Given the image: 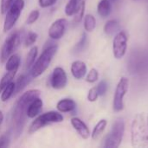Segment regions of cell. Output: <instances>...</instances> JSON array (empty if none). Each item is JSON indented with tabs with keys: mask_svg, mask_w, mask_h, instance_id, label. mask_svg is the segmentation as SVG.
Here are the masks:
<instances>
[{
	"mask_svg": "<svg viewBox=\"0 0 148 148\" xmlns=\"http://www.w3.org/2000/svg\"><path fill=\"white\" fill-rule=\"evenodd\" d=\"M20 43V34L18 31L12 32L4 41L1 50V62H4L17 49Z\"/></svg>",
	"mask_w": 148,
	"mask_h": 148,
	"instance_id": "obj_8",
	"label": "cell"
},
{
	"mask_svg": "<svg viewBox=\"0 0 148 148\" xmlns=\"http://www.w3.org/2000/svg\"><path fill=\"white\" fill-rule=\"evenodd\" d=\"M68 76L65 70L61 67H56L54 69L51 77L50 85L54 89H62L67 86Z\"/></svg>",
	"mask_w": 148,
	"mask_h": 148,
	"instance_id": "obj_10",
	"label": "cell"
},
{
	"mask_svg": "<svg viewBox=\"0 0 148 148\" xmlns=\"http://www.w3.org/2000/svg\"><path fill=\"white\" fill-rule=\"evenodd\" d=\"M18 69H14L11 71H7V73L2 77L1 81H0V94L3 91V89L11 82H13V79L16 76V74L17 72Z\"/></svg>",
	"mask_w": 148,
	"mask_h": 148,
	"instance_id": "obj_22",
	"label": "cell"
},
{
	"mask_svg": "<svg viewBox=\"0 0 148 148\" xmlns=\"http://www.w3.org/2000/svg\"><path fill=\"white\" fill-rule=\"evenodd\" d=\"M68 24V20L65 18H59L56 20L49 29V36L52 40L61 39L67 30Z\"/></svg>",
	"mask_w": 148,
	"mask_h": 148,
	"instance_id": "obj_11",
	"label": "cell"
},
{
	"mask_svg": "<svg viewBox=\"0 0 148 148\" xmlns=\"http://www.w3.org/2000/svg\"><path fill=\"white\" fill-rule=\"evenodd\" d=\"M10 135L3 134L0 136V147H7L10 146Z\"/></svg>",
	"mask_w": 148,
	"mask_h": 148,
	"instance_id": "obj_33",
	"label": "cell"
},
{
	"mask_svg": "<svg viewBox=\"0 0 148 148\" xmlns=\"http://www.w3.org/2000/svg\"><path fill=\"white\" fill-rule=\"evenodd\" d=\"M57 0H38L39 6L42 8H48L54 5Z\"/></svg>",
	"mask_w": 148,
	"mask_h": 148,
	"instance_id": "obj_34",
	"label": "cell"
},
{
	"mask_svg": "<svg viewBox=\"0 0 148 148\" xmlns=\"http://www.w3.org/2000/svg\"><path fill=\"white\" fill-rule=\"evenodd\" d=\"M63 121V116L60 112L56 111H49L36 116L35 121L31 123L29 132V134H33L39 129L42 128L43 127L47 126L50 123H59Z\"/></svg>",
	"mask_w": 148,
	"mask_h": 148,
	"instance_id": "obj_4",
	"label": "cell"
},
{
	"mask_svg": "<svg viewBox=\"0 0 148 148\" xmlns=\"http://www.w3.org/2000/svg\"><path fill=\"white\" fill-rule=\"evenodd\" d=\"M96 88H97L99 96H103L107 93V90H108V83H107V82L104 81V80L101 81L98 83V85L96 86Z\"/></svg>",
	"mask_w": 148,
	"mask_h": 148,
	"instance_id": "obj_30",
	"label": "cell"
},
{
	"mask_svg": "<svg viewBox=\"0 0 148 148\" xmlns=\"http://www.w3.org/2000/svg\"><path fill=\"white\" fill-rule=\"evenodd\" d=\"M134 1H138V0H134Z\"/></svg>",
	"mask_w": 148,
	"mask_h": 148,
	"instance_id": "obj_38",
	"label": "cell"
},
{
	"mask_svg": "<svg viewBox=\"0 0 148 148\" xmlns=\"http://www.w3.org/2000/svg\"><path fill=\"white\" fill-rule=\"evenodd\" d=\"M107 125H108V121L105 120V119H102L101 121H98V123L95 125V127H94L93 129V132L91 134V137L93 140H97L102 134L103 132L105 131L106 127H107Z\"/></svg>",
	"mask_w": 148,
	"mask_h": 148,
	"instance_id": "obj_19",
	"label": "cell"
},
{
	"mask_svg": "<svg viewBox=\"0 0 148 148\" xmlns=\"http://www.w3.org/2000/svg\"><path fill=\"white\" fill-rule=\"evenodd\" d=\"M129 88V80L127 77H121L116 86L114 101L113 108L115 112H121L124 108V97L127 95Z\"/></svg>",
	"mask_w": 148,
	"mask_h": 148,
	"instance_id": "obj_7",
	"label": "cell"
},
{
	"mask_svg": "<svg viewBox=\"0 0 148 148\" xmlns=\"http://www.w3.org/2000/svg\"><path fill=\"white\" fill-rule=\"evenodd\" d=\"M14 93H15V82H11L1 92V96H0L1 101L3 102L7 101L14 95Z\"/></svg>",
	"mask_w": 148,
	"mask_h": 148,
	"instance_id": "obj_21",
	"label": "cell"
},
{
	"mask_svg": "<svg viewBox=\"0 0 148 148\" xmlns=\"http://www.w3.org/2000/svg\"><path fill=\"white\" fill-rule=\"evenodd\" d=\"M83 26L87 32H92L96 27V19L91 14H87L84 16Z\"/></svg>",
	"mask_w": 148,
	"mask_h": 148,
	"instance_id": "obj_23",
	"label": "cell"
},
{
	"mask_svg": "<svg viewBox=\"0 0 148 148\" xmlns=\"http://www.w3.org/2000/svg\"><path fill=\"white\" fill-rule=\"evenodd\" d=\"M38 38V35L36 32H29L28 34V36L25 37L24 40V46L25 47H29L32 46L37 40Z\"/></svg>",
	"mask_w": 148,
	"mask_h": 148,
	"instance_id": "obj_28",
	"label": "cell"
},
{
	"mask_svg": "<svg viewBox=\"0 0 148 148\" xmlns=\"http://www.w3.org/2000/svg\"><path fill=\"white\" fill-rule=\"evenodd\" d=\"M131 140L134 147L148 145V113H140L134 117L131 127Z\"/></svg>",
	"mask_w": 148,
	"mask_h": 148,
	"instance_id": "obj_2",
	"label": "cell"
},
{
	"mask_svg": "<svg viewBox=\"0 0 148 148\" xmlns=\"http://www.w3.org/2000/svg\"><path fill=\"white\" fill-rule=\"evenodd\" d=\"M41 91L39 89H29L23 93L16 102L11 114V127L12 133L16 139L22 135L26 119L29 105L37 97H40Z\"/></svg>",
	"mask_w": 148,
	"mask_h": 148,
	"instance_id": "obj_1",
	"label": "cell"
},
{
	"mask_svg": "<svg viewBox=\"0 0 148 148\" xmlns=\"http://www.w3.org/2000/svg\"><path fill=\"white\" fill-rule=\"evenodd\" d=\"M125 133V124L122 120H116L113 126L111 132L107 136L104 147L106 148H118L122 141Z\"/></svg>",
	"mask_w": 148,
	"mask_h": 148,
	"instance_id": "obj_6",
	"label": "cell"
},
{
	"mask_svg": "<svg viewBox=\"0 0 148 148\" xmlns=\"http://www.w3.org/2000/svg\"><path fill=\"white\" fill-rule=\"evenodd\" d=\"M85 8H86V3L84 0H82L81 2V4H80V7L78 9V10L76 11V13L74 15L75 16V22L76 23H79L81 22L82 19H83V16H84V13H85Z\"/></svg>",
	"mask_w": 148,
	"mask_h": 148,
	"instance_id": "obj_26",
	"label": "cell"
},
{
	"mask_svg": "<svg viewBox=\"0 0 148 148\" xmlns=\"http://www.w3.org/2000/svg\"><path fill=\"white\" fill-rule=\"evenodd\" d=\"M37 54H38V48L36 46H33L29 49V51L28 53V56H27V58H26L25 65H26L27 69H31V67L33 66L34 62L36 60Z\"/></svg>",
	"mask_w": 148,
	"mask_h": 148,
	"instance_id": "obj_24",
	"label": "cell"
},
{
	"mask_svg": "<svg viewBox=\"0 0 148 148\" xmlns=\"http://www.w3.org/2000/svg\"><path fill=\"white\" fill-rule=\"evenodd\" d=\"M70 71L72 75L76 79V80H81L82 79L86 74H87V65L84 62L82 61H75L71 64Z\"/></svg>",
	"mask_w": 148,
	"mask_h": 148,
	"instance_id": "obj_13",
	"label": "cell"
},
{
	"mask_svg": "<svg viewBox=\"0 0 148 148\" xmlns=\"http://www.w3.org/2000/svg\"><path fill=\"white\" fill-rule=\"evenodd\" d=\"M14 0H1V4H0V10H1V14H5L13 3Z\"/></svg>",
	"mask_w": 148,
	"mask_h": 148,
	"instance_id": "obj_32",
	"label": "cell"
},
{
	"mask_svg": "<svg viewBox=\"0 0 148 148\" xmlns=\"http://www.w3.org/2000/svg\"><path fill=\"white\" fill-rule=\"evenodd\" d=\"M112 11V4L110 0H101L97 5V12L101 17H107Z\"/></svg>",
	"mask_w": 148,
	"mask_h": 148,
	"instance_id": "obj_16",
	"label": "cell"
},
{
	"mask_svg": "<svg viewBox=\"0 0 148 148\" xmlns=\"http://www.w3.org/2000/svg\"><path fill=\"white\" fill-rule=\"evenodd\" d=\"M42 106H43V102L42 100L40 97H37L36 99H35L29 105L27 110V116L28 118L33 119L36 116H38L40 114V113L42 110Z\"/></svg>",
	"mask_w": 148,
	"mask_h": 148,
	"instance_id": "obj_14",
	"label": "cell"
},
{
	"mask_svg": "<svg viewBox=\"0 0 148 148\" xmlns=\"http://www.w3.org/2000/svg\"><path fill=\"white\" fill-rule=\"evenodd\" d=\"M31 78L32 77H31L30 74L28 75H21L17 78V80L15 83V93L14 94H18V93L22 92L23 90V88L29 83Z\"/></svg>",
	"mask_w": 148,
	"mask_h": 148,
	"instance_id": "obj_17",
	"label": "cell"
},
{
	"mask_svg": "<svg viewBox=\"0 0 148 148\" xmlns=\"http://www.w3.org/2000/svg\"><path fill=\"white\" fill-rule=\"evenodd\" d=\"M76 103L74 100L65 98L60 100L56 104V108L60 113H69L75 109Z\"/></svg>",
	"mask_w": 148,
	"mask_h": 148,
	"instance_id": "obj_15",
	"label": "cell"
},
{
	"mask_svg": "<svg viewBox=\"0 0 148 148\" xmlns=\"http://www.w3.org/2000/svg\"><path fill=\"white\" fill-rule=\"evenodd\" d=\"M24 8V0H14L7 12L3 21V32L10 31L17 22Z\"/></svg>",
	"mask_w": 148,
	"mask_h": 148,
	"instance_id": "obj_5",
	"label": "cell"
},
{
	"mask_svg": "<svg viewBox=\"0 0 148 148\" xmlns=\"http://www.w3.org/2000/svg\"><path fill=\"white\" fill-rule=\"evenodd\" d=\"M40 16V12L38 10H33L28 16V18L26 20L27 24H33L35 22L37 21V19Z\"/></svg>",
	"mask_w": 148,
	"mask_h": 148,
	"instance_id": "obj_29",
	"label": "cell"
},
{
	"mask_svg": "<svg viewBox=\"0 0 148 148\" xmlns=\"http://www.w3.org/2000/svg\"><path fill=\"white\" fill-rule=\"evenodd\" d=\"M57 49L58 46L55 43L48 45L44 48L43 51L37 58V60H36L33 66L30 69L29 74L32 78H36L42 75L47 70L57 52Z\"/></svg>",
	"mask_w": 148,
	"mask_h": 148,
	"instance_id": "obj_3",
	"label": "cell"
},
{
	"mask_svg": "<svg viewBox=\"0 0 148 148\" xmlns=\"http://www.w3.org/2000/svg\"><path fill=\"white\" fill-rule=\"evenodd\" d=\"M111 2H114V1H116V0H110Z\"/></svg>",
	"mask_w": 148,
	"mask_h": 148,
	"instance_id": "obj_37",
	"label": "cell"
},
{
	"mask_svg": "<svg viewBox=\"0 0 148 148\" xmlns=\"http://www.w3.org/2000/svg\"><path fill=\"white\" fill-rule=\"evenodd\" d=\"M118 27H119V23H118L117 20L111 19V20H108L105 23L103 29L107 35H113L118 29Z\"/></svg>",
	"mask_w": 148,
	"mask_h": 148,
	"instance_id": "obj_25",
	"label": "cell"
},
{
	"mask_svg": "<svg viewBox=\"0 0 148 148\" xmlns=\"http://www.w3.org/2000/svg\"><path fill=\"white\" fill-rule=\"evenodd\" d=\"M20 62H21L20 56L17 54H12L6 61V64H5L6 71L18 69V68L20 66Z\"/></svg>",
	"mask_w": 148,
	"mask_h": 148,
	"instance_id": "obj_18",
	"label": "cell"
},
{
	"mask_svg": "<svg viewBox=\"0 0 148 148\" xmlns=\"http://www.w3.org/2000/svg\"><path fill=\"white\" fill-rule=\"evenodd\" d=\"M3 114L2 111H0V125L3 123Z\"/></svg>",
	"mask_w": 148,
	"mask_h": 148,
	"instance_id": "obj_36",
	"label": "cell"
},
{
	"mask_svg": "<svg viewBox=\"0 0 148 148\" xmlns=\"http://www.w3.org/2000/svg\"><path fill=\"white\" fill-rule=\"evenodd\" d=\"M98 97H99V94H98L96 87L91 88L88 94V101L90 102H95L97 101Z\"/></svg>",
	"mask_w": 148,
	"mask_h": 148,
	"instance_id": "obj_31",
	"label": "cell"
},
{
	"mask_svg": "<svg viewBox=\"0 0 148 148\" xmlns=\"http://www.w3.org/2000/svg\"><path fill=\"white\" fill-rule=\"evenodd\" d=\"M81 2H82V0H69L67 3V4L65 6V10H64L66 16H74L80 7Z\"/></svg>",
	"mask_w": 148,
	"mask_h": 148,
	"instance_id": "obj_20",
	"label": "cell"
},
{
	"mask_svg": "<svg viewBox=\"0 0 148 148\" xmlns=\"http://www.w3.org/2000/svg\"><path fill=\"white\" fill-rule=\"evenodd\" d=\"M127 40L128 38L125 31H119L116 33L113 41V54L114 58L121 59L126 55Z\"/></svg>",
	"mask_w": 148,
	"mask_h": 148,
	"instance_id": "obj_9",
	"label": "cell"
},
{
	"mask_svg": "<svg viewBox=\"0 0 148 148\" xmlns=\"http://www.w3.org/2000/svg\"><path fill=\"white\" fill-rule=\"evenodd\" d=\"M99 79V72L96 69H91L86 76V81L88 83H94Z\"/></svg>",
	"mask_w": 148,
	"mask_h": 148,
	"instance_id": "obj_27",
	"label": "cell"
},
{
	"mask_svg": "<svg viewBox=\"0 0 148 148\" xmlns=\"http://www.w3.org/2000/svg\"><path fill=\"white\" fill-rule=\"evenodd\" d=\"M86 40H87V35L85 34V33H83L82 34V38H81V40H80V42L76 44V46H75V48L77 49H82V47L85 45V43H86Z\"/></svg>",
	"mask_w": 148,
	"mask_h": 148,
	"instance_id": "obj_35",
	"label": "cell"
},
{
	"mask_svg": "<svg viewBox=\"0 0 148 148\" xmlns=\"http://www.w3.org/2000/svg\"><path fill=\"white\" fill-rule=\"evenodd\" d=\"M70 122H71V125L74 127V129L78 133V134L83 140H88L90 137L91 134H90V131H89L88 126L80 118L74 117L71 119Z\"/></svg>",
	"mask_w": 148,
	"mask_h": 148,
	"instance_id": "obj_12",
	"label": "cell"
}]
</instances>
